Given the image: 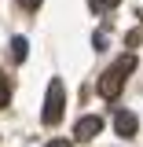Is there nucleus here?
<instances>
[{
    "label": "nucleus",
    "mask_w": 143,
    "mask_h": 147,
    "mask_svg": "<svg viewBox=\"0 0 143 147\" xmlns=\"http://www.w3.org/2000/svg\"><path fill=\"white\" fill-rule=\"evenodd\" d=\"M114 129H117L121 140H132V136L140 132V118H136L132 110H117V114H114Z\"/></svg>",
    "instance_id": "4"
},
{
    "label": "nucleus",
    "mask_w": 143,
    "mask_h": 147,
    "mask_svg": "<svg viewBox=\"0 0 143 147\" xmlns=\"http://www.w3.org/2000/svg\"><path fill=\"white\" fill-rule=\"evenodd\" d=\"M132 70H136V55H121V59L99 77V96H103V99H117V96H121V85L128 81Z\"/></svg>",
    "instance_id": "1"
},
{
    "label": "nucleus",
    "mask_w": 143,
    "mask_h": 147,
    "mask_svg": "<svg viewBox=\"0 0 143 147\" xmlns=\"http://www.w3.org/2000/svg\"><path fill=\"white\" fill-rule=\"evenodd\" d=\"M7 99H11V88H7V77L0 74V110L7 107Z\"/></svg>",
    "instance_id": "7"
},
{
    "label": "nucleus",
    "mask_w": 143,
    "mask_h": 147,
    "mask_svg": "<svg viewBox=\"0 0 143 147\" xmlns=\"http://www.w3.org/2000/svg\"><path fill=\"white\" fill-rule=\"evenodd\" d=\"M117 4H121V0H92V11H95V15H103V11H114Z\"/></svg>",
    "instance_id": "6"
},
{
    "label": "nucleus",
    "mask_w": 143,
    "mask_h": 147,
    "mask_svg": "<svg viewBox=\"0 0 143 147\" xmlns=\"http://www.w3.org/2000/svg\"><path fill=\"white\" fill-rule=\"evenodd\" d=\"M103 132V118H95V114H85L77 125H73V140L77 144H88V140H95Z\"/></svg>",
    "instance_id": "3"
},
{
    "label": "nucleus",
    "mask_w": 143,
    "mask_h": 147,
    "mask_svg": "<svg viewBox=\"0 0 143 147\" xmlns=\"http://www.w3.org/2000/svg\"><path fill=\"white\" fill-rule=\"evenodd\" d=\"M44 147H73V144H70V140H48Z\"/></svg>",
    "instance_id": "11"
},
{
    "label": "nucleus",
    "mask_w": 143,
    "mask_h": 147,
    "mask_svg": "<svg viewBox=\"0 0 143 147\" xmlns=\"http://www.w3.org/2000/svg\"><path fill=\"white\" fill-rule=\"evenodd\" d=\"M125 44L132 48V44H140V30H128V37H125Z\"/></svg>",
    "instance_id": "10"
},
{
    "label": "nucleus",
    "mask_w": 143,
    "mask_h": 147,
    "mask_svg": "<svg viewBox=\"0 0 143 147\" xmlns=\"http://www.w3.org/2000/svg\"><path fill=\"white\" fill-rule=\"evenodd\" d=\"M40 4H44V0H18V7H26V11H37Z\"/></svg>",
    "instance_id": "8"
},
{
    "label": "nucleus",
    "mask_w": 143,
    "mask_h": 147,
    "mask_svg": "<svg viewBox=\"0 0 143 147\" xmlns=\"http://www.w3.org/2000/svg\"><path fill=\"white\" fill-rule=\"evenodd\" d=\"M11 55H15V63H26V55H30V40H26V37H15V40H11Z\"/></svg>",
    "instance_id": "5"
},
{
    "label": "nucleus",
    "mask_w": 143,
    "mask_h": 147,
    "mask_svg": "<svg viewBox=\"0 0 143 147\" xmlns=\"http://www.w3.org/2000/svg\"><path fill=\"white\" fill-rule=\"evenodd\" d=\"M62 110H66V85L52 77V85H48V96H44V110H40V121L48 129H55L62 121Z\"/></svg>",
    "instance_id": "2"
},
{
    "label": "nucleus",
    "mask_w": 143,
    "mask_h": 147,
    "mask_svg": "<svg viewBox=\"0 0 143 147\" xmlns=\"http://www.w3.org/2000/svg\"><path fill=\"white\" fill-rule=\"evenodd\" d=\"M92 44H95V52H103V48H107V37H103V33H95V37H92Z\"/></svg>",
    "instance_id": "9"
}]
</instances>
